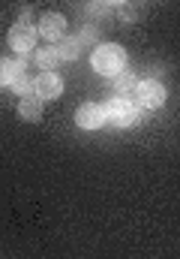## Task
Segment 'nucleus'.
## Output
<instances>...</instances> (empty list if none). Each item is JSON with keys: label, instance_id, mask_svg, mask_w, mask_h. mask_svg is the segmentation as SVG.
Returning a JSON list of instances; mask_svg holds the SVG:
<instances>
[{"label": "nucleus", "instance_id": "20e7f679", "mask_svg": "<svg viewBox=\"0 0 180 259\" xmlns=\"http://www.w3.org/2000/svg\"><path fill=\"white\" fill-rule=\"evenodd\" d=\"M36 36H39V30L33 27V24H27V21H18L15 27H9V36H6V42L18 52V55H30V52H36Z\"/></svg>", "mask_w": 180, "mask_h": 259}, {"label": "nucleus", "instance_id": "2eb2a0df", "mask_svg": "<svg viewBox=\"0 0 180 259\" xmlns=\"http://www.w3.org/2000/svg\"><path fill=\"white\" fill-rule=\"evenodd\" d=\"M108 9H114L111 3H87V12H108Z\"/></svg>", "mask_w": 180, "mask_h": 259}, {"label": "nucleus", "instance_id": "9b49d317", "mask_svg": "<svg viewBox=\"0 0 180 259\" xmlns=\"http://www.w3.org/2000/svg\"><path fill=\"white\" fill-rule=\"evenodd\" d=\"M33 64H36V66H42V72H51V66H57V64H60L57 49H54V46L36 49V52H33Z\"/></svg>", "mask_w": 180, "mask_h": 259}, {"label": "nucleus", "instance_id": "39448f33", "mask_svg": "<svg viewBox=\"0 0 180 259\" xmlns=\"http://www.w3.org/2000/svg\"><path fill=\"white\" fill-rule=\"evenodd\" d=\"M105 106L102 103H81L78 112H75V124L81 130H99L105 124Z\"/></svg>", "mask_w": 180, "mask_h": 259}, {"label": "nucleus", "instance_id": "0eeeda50", "mask_svg": "<svg viewBox=\"0 0 180 259\" xmlns=\"http://www.w3.org/2000/svg\"><path fill=\"white\" fill-rule=\"evenodd\" d=\"M36 30H39L45 39L60 42V39H66V18H63V15H57V12H48V15H42V18H39Z\"/></svg>", "mask_w": 180, "mask_h": 259}, {"label": "nucleus", "instance_id": "4468645a", "mask_svg": "<svg viewBox=\"0 0 180 259\" xmlns=\"http://www.w3.org/2000/svg\"><path fill=\"white\" fill-rule=\"evenodd\" d=\"M117 9L123 21H141V15H144V3H120Z\"/></svg>", "mask_w": 180, "mask_h": 259}, {"label": "nucleus", "instance_id": "1a4fd4ad", "mask_svg": "<svg viewBox=\"0 0 180 259\" xmlns=\"http://www.w3.org/2000/svg\"><path fill=\"white\" fill-rule=\"evenodd\" d=\"M18 115H21V121H27V124L42 121V100H39V97H24V100L18 103Z\"/></svg>", "mask_w": 180, "mask_h": 259}, {"label": "nucleus", "instance_id": "ddd939ff", "mask_svg": "<svg viewBox=\"0 0 180 259\" xmlns=\"http://www.w3.org/2000/svg\"><path fill=\"white\" fill-rule=\"evenodd\" d=\"M9 88H12L21 100H24V97H36V94H33V78H27L24 72H21L18 78H12V84H9Z\"/></svg>", "mask_w": 180, "mask_h": 259}, {"label": "nucleus", "instance_id": "7ed1b4c3", "mask_svg": "<svg viewBox=\"0 0 180 259\" xmlns=\"http://www.w3.org/2000/svg\"><path fill=\"white\" fill-rule=\"evenodd\" d=\"M105 118L114 124V127H132L138 121V106L135 100H120V97H111L105 103Z\"/></svg>", "mask_w": 180, "mask_h": 259}, {"label": "nucleus", "instance_id": "f03ea898", "mask_svg": "<svg viewBox=\"0 0 180 259\" xmlns=\"http://www.w3.org/2000/svg\"><path fill=\"white\" fill-rule=\"evenodd\" d=\"M165 97H168V91L162 88V81H156V78H144V81H138V91H135V106H138V109L153 112V109H162Z\"/></svg>", "mask_w": 180, "mask_h": 259}, {"label": "nucleus", "instance_id": "f257e3e1", "mask_svg": "<svg viewBox=\"0 0 180 259\" xmlns=\"http://www.w3.org/2000/svg\"><path fill=\"white\" fill-rule=\"evenodd\" d=\"M90 64H93V69L99 75L114 78V75L123 72V66H126V52L120 46H96V52L90 55Z\"/></svg>", "mask_w": 180, "mask_h": 259}, {"label": "nucleus", "instance_id": "423d86ee", "mask_svg": "<svg viewBox=\"0 0 180 259\" xmlns=\"http://www.w3.org/2000/svg\"><path fill=\"white\" fill-rule=\"evenodd\" d=\"M33 94L45 103V100H57L60 94H63V78H60L57 72H39L36 78H33Z\"/></svg>", "mask_w": 180, "mask_h": 259}, {"label": "nucleus", "instance_id": "f8f14e48", "mask_svg": "<svg viewBox=\"0 0 180 259\" xmlns=\"http://www.w3.org/2000/svg\"><path fill=\"white\" fill-rule=\"evenodd\" d=\"M54 49H57L60 61H75V58L81 55V42H78V39H63V42H57Z\"/></svg>", "mask_w": 180, "mask_h": 259}, {"label": "nucleus", "instance_id": "6e6552de", "mask_svg": "<svg viewBox=\"0 0 180 259\" xmlns=\"http://www.w3.org/2000/svg\"><path fill=\"white\" fill-rule=\"evenodd\" d=\"M108 91L120 97V100H129V94L135 97V91H138V75H132V72H120L111 78V84H108Z\"/></svg>", "mask_w": 180, "mask_h": 259}, {"label": "nucleus", "instance_id": "9d476101", "mask_svg": "<svg viewBox=\"0 0 180 259\" xmlns=\"http://www.w3.org/2000/svg\"><path fill=\"white\" fill-rule=\"evenodd\" d=\"M24 72V61H9V58H0V88L3 84H12V78H18Z\"/></svg>", "mask_w": 180, "mask_h": 259}]
</instances>
